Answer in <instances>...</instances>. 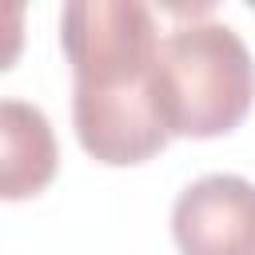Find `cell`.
Instances as JSON below:
<instances>
[{
    "label": "cell",
    "instance_id": "1",
    "mask_svg": "<svg viewBox=\"0 0 255 255\" xmlns=\"http://www.w3.org/2000/svg\"><path fill=\"white\" fill-rule=\"evenodd\" d=\"M60 44L72 64V124L80 147L108 163H147L171 139L155 104L159 32L135 0H76L64 8Z\"/></svg>",
    "mask_w": 255,
    "mask_h": 255
},
{
    "label": "cell",
    "instance_id": "2",
    "mask_svg": "<svg viewBox=\"0 0 255 255\" xmlns=\"http://www.w3.org/2000/svg\"><path fill=\"white\" fill-rule=\"evenodd\" d=\"M155 104L167 135H231L255 104V60L227 24H179L155 60Z\"/></svg>",
    "mask_w": 255,
    "mask_h": 255
},
{
    "label": "cell",
    "instance_id": "3",
    "mask_svg": "<svg viewBox=\"0 0 255 255\" xmlns=\"http://www.w3.org/2000/svg\"><path fill=\"white\" fill-rule=\"evenodd\" d=\"M171 235L183 255H255V183L203 175L171 207Z\"/></svg>",
    "mask_w": 255,
    "mask_h": 255
},
{
    "label": "cell",
    "instance_id": "4",
    "mask_svg": "<svg viewBox=\"0 0 255 255\" xmlns=\"http://www.w3.org/2000/svg\"><path fill=\"white\" fill-rule=\"evenodd\" d=\"M60 147L48 116L24 100H0V199H36L56 179Z\"/></svg>",
    "mask_w": 255,
    "mask_h": 255
},
{
    "label": "cell",
    "instance_id": "5",
    "mask_svg": "<svg viewBox=\"0 0 255 255\" xmlns=\"http://www.w3.org/2000/svg\"><path fill=\"white\" fill-rule=\"evenodd\" d=\"M24 16H28L24 4L0 0V72H8L24 52Z\"/></svg>",
    "mask_w": 255,
    "mask_h": 255
}]
</instances>
